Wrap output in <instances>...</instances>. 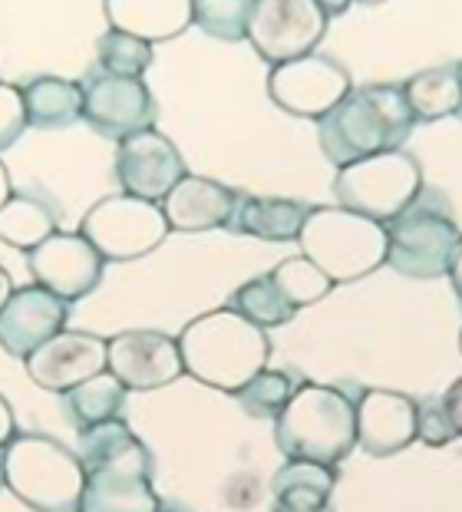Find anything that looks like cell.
I'll list each match as a JSON object with an SVG mask.
<instances>
[{
  "mask_svg": "<svg viewBox=\"0 0 462 512\" xmlns=\"http://www.w3.org/2000/svg\"><path fill=\"white\" fill-rule=\"evenodd\" d=\"M76 456L86 473L80 512H162L152 489V453L126 420L80 430Z\"/></svg>",
  "mask_w": 462,
  "mask_h": 512,
  "instance_id": "cell-1",
  "label": "cell"
},
{
  "mask_svg": "<svg viewBox=\"0 0 462 512\" xmlns=\"http://www.w3.org/2000/svg\"><path fill=\"white\" fill-rule=\"evenodd\" d=\"M179 354L185 374L198 384L235 397L268 367L271 341L258 324L241 318L238 311L215 308L185 324L179 334Z\"/></svg>",
  "mask_w": 462,
  "mask_h": 512,
  "instance_id": "cell-2",
  "label": "cell"
},
{
  "mask_svg": "<svg viewBox=\"0 0 462 512\" xmlns=\"http://www.w3.org/2000/svg\"><path fill=\"white\" fill-rule=\"evenodd\" d=\"M413 113L406 106L403 86H367L354 90L334 113L317 123V143L337 169L350 162L403 149L413 133Z\"/></svg>",
  "mask_w": 462,
  "mask_h": 512,
  "instance_id": "cell-3",
  "label": "cell"
},
{
  "mask_svg": "<svg viewBox=\"0 0 462 512\" xmlns=\"http://www.w3.org/2000/svg\"><path fill=\"white\" fill-rule=\"evenodd\" d=\"M274 443L288 460L340 466L357 446V407L344 390L301 384L274 420Z\"/></svg>",
  "mask_w": 462,
  "mask_h": 512,
  "instance_id": "cell-4",
  "label": "cell"
},
{
  "mask_svg": "<svg viewBox=\"0 0 462 512\" xmlns=\"http://www.w3.org/2000/svg\"><path fill=\"white\" fill-rule=\"evenodd\" d=\"M7 489L33 512H80L86 473L70 446L47 433H17L4 446Z\"/></svg>",
  "mask_w": 462,
  "mask_h": 512,
  "instance_id": "cell-5",
  "label": "cell"
},
{
  "mask_svg": "<svg viewBox=\"0 0 462 512\" xmlns=\"http://www.w3.org/2000/svg\"><path fill=\"white\" fill-rule=\"evenodd\" d=\"M297 245L334 285L373 275L387 265V228L340 205H314Z\"/></svg>",
  "mask_w": 462,
  "mask_h": 512,
  "instance_id": "cell-6",
  "label": "cell"
},
{
  "mask_svg": "<svg viewBox=\"0 0 462 512\" xmlns=\"http://www.w3.org/2000/svg\"><path fill=\"white\" fill-rule=\"evenodd\" d=\"M423 192V169L406 149L380 152V156L350 162L337 169L334 195L337 205L387 228L403 215Z\"/></svg>",
  "mask_w": 462,
  "mask_h": 512,
  "instance_id": "cell-7",
  "label": "cell"
},
{
  "mask_svg": "<svg viewBox=\"0 0 462 512\" xmlns=\"http://www.w3.org/2000/svg\"><path fill=\"white\" fill-rule=\"evenodd\" d=\"M462 232L436 192H420L410 209L387 225V261L403 278H443L453 268Z\"/></svg>",
  "mask_w": 462,
  "mask_h": 512,
  "instance_id": "cell-8",
  "label": "cell"
},
{
  "mask_svg": "<svg viewBox=\"0 0 462 512\" xmlns=\"http://www.w3.org/2000/svg\"><path fill=\"white\" fill-rule=\"evenodd\" d=\"M80 235L103 255V261H136L165 242L169 222L162 215V205L123 192L99 199L83 215Z\"/></svg>",
  "mask_w": 462,
  "mask_h": 512,
  "instance_id": "cell-9",
  "label": "cell"
},
{
  "mask_svg": "<svg viewBox=\"0 0 462 512\" xmlns=\"http://www.w3.org/2000/svg\"><path fill=\"white\" fill-rule=\"evenodd\" d=\"M327 20L321 0H255L248 40L264 63L281 67L311 57L327 34Z\"/></svg>",
  "mask_w": 462,
  "mask_h": 512,
  "instance_id": "cell-10",
  "label": "cell"
},
{
  "mask_svg": "<svg viewBox=\"0 0 462 512\" xmlns=\"http://www.w3.org/2000/svg\"><path fill=\"white\" fill-rule=\"evenodd\" d=\"M350 93H354L350 73L337 60L321 57V53L281 63V67H271L268 73L271 103L297 119H317L321 123Z\"/></svg>",
  "mask_w": 462,
  "mask_h": 512,
  "instance_id": "cell-11",
  "label": "cell"
},
{
  "mask_svg": "<svg viewBox=\"0 0 462 512\" xmlns=\"http://www.w3.org/2000/svg\"><path fill=\"white\" fill-rule=\"evenodd\" d=\"M83 119L106 139H129L156 123V100L142 80L96 70L83 80Z\"/></svg>",
  "mask_w": 462,
  "mask_h": 512,
  "instance_id": "cell-12",
  "label": "cell"
},
{
  "mask_svg": "<svg viewBox=\"0 0 462 512\" xmlns=\"http://www.w3.org/2000/svg\"><path fill=\"white\" fill-rule=\"evenodd\" d=\"M30 275L40 288L73 304L93 294L103 281L106 261L80 232H57L27 255Z\"/></svg>",
  "mask_w": 462,
  "mask_h": 512,
  "instance_id": "cell-13",
  "label": "cell"
},
{
  "mask_svg": "<svg viewBox=\"0 0 462 512\" xmlns=\"http://www.w3.org/2000/svg\"><path fill=\"white\" fill-rule=\"evenodd\" d=\"M185 176L189 172H185L182 152L156 126L123 139L116 149V179L123 185V192L136 195V199L162 205L165 195Z\"/></svg>",
  "mask_w": 462,
  "mask_h": 512,
  "instance_id": "cell-14",
  "label": "cell"
},
{
  "mask_svg": "<svg viewBox=\"0 0 462 512\" xmlns=\"http://www.w3.org/2000/svg\"><path fill=\"white\" fill-rule=\"evenodd\" d=\"M27 374L37 387L66 394L109 370V341L90 331H60L27 357Z\"/></svg>",
  "mask_w": 462,
  "mask_h": 512,
  "instance_id": "cell-15",
  "label": "cell"
},
{
  "mask_svg": "<svg viewBox=\"0 0 462 512\" xmlns=\"http://www.w3.org/2000/svg\"><path fill=\"white\" fill-rule=\"evenodd\" d=\"M109 374L126 390H159L185 374L179 337L165 331H123L109 337Z\"/></svg>",
  "mask_w": 462,
  "mask_h": 512,
  "instance_id": "cell-16",
  "label": "cell"
},
{
  "mask_svg": "<svg viewBox=\"0 0 462 512\" xmlns=\"http://www.w3.org/2000/svg\"><path fill=\"white\" fill-rule=\"evenodd\" d=\"M66 318H70V304L57 294L40 285L17 288L0 311V347L17 361H27L37 347L66 331Z\"/></svg>",
  "mask_w": 462,
  "mask_h": 512,
  "instance_id": "cell-17",
  "label": "cell"
},
{
  "mask_svg": "<svg viewBox=\"0 0 462 512\" xmlns=\"http://www.w3.org/2000/svg\"><path fill=\"white\" fill-rule=\"evenodd\" d=\"M357 407V446L367 456H393L416 440V413L420 403L400 390L370 387Z\"/></svg>",
  "mask_w": 462,
  "mask_h": 512,
  "instance_id": "cell-18",
  "label": "cell"
},
{
  "mask_svg": "<svg viewBox=\"0 0 462 512\" xmlns=\"http://www.w3.org/2000/svg\"><path fill=\"white\" fill-rule=\"evenodd\" d=\"M241 192L228 185L185 176L175 189L162 199V215L169 222V232H208V228H228Z\"/></svg>",
  "mask_w": 462,
  "mask_h": 512,
  "instance_id": "cell-19",
  "label": "cell"
},
{
  "mask_svg": "<svg viewBox=\"0 0 462 512\" xmlns=\"http://www.w3.org/2000/svg\"><path fill=\"white\" fill-rule=\"evenodd\" d=\"M109 30L142 43L172 40L192 24V0H106Z\"/></svg>",
  "mask_w": 462,
  "mask_h": 512,
  "instance_id": "cell-20",
  "label": "cell"
},
{
  "mask_svg": "<svg viewBox=\"0 0 462 512\" xmlns=\"http://www.w3.org/2000/svg\"><path fill=\"white\" fill-rule=\"evenodd\" d=\"M311 215V205L297 199H271V195H241L228 232L261 238V242H297Z\"/></svg>",
  "mask_w": 462,
  "mask_h": 512,
  "instance_id": "cell-21",
  "label": "cell"
},
{
  "mask_svg": "<svg viewBox=\"0 0 462 512\" xmlns=\"http://www.w3.org/2000/svg\"><path fill=\"white\" fill-rule=\"evenodd\" d=\"M337 470L334 466L288 460L271 479L274 512H334Z\"/></svg>",
  "mask_w": 462,
  "mask_h": 512,
  "instance_id": "cell-22",
  "label": "cell"
},
{
  "mask_svg": "<svg viewBox=\"0 0 462 512\" xmlns=\"http://www.w3.org/2000/svg\"><path fill=\"white\" fill-rule=\"evenodd\" d=\"M24 93L27 126L33 129H66L83 119V83L63 80V76H37Z\"/></svg>",
  "mask_w": 462,
  "mask_h": 512,
  "instance_id": "cell-23",
  "label": "cell"
},
{
  "mask_svg": "<svg viewBox=\"0 0 462 512\" xmlns=\"http://www.w3.org/2000/svg\"><path fill=\"white\" fill-rule=\"evenodd\" d=\"M126 407H129V390L109 370L63 394V410L76 430H90L96 423H109V420H126Z\"/></svg>",
  "mask_w": 462,
  "mask_h": 512,
  "instance_id": "cell-24",
  "label": "cell"
},
{
  "mask_svg": "<svg viewBox=\"0 0 462 512\" xmlns=\"http://www.w3.org/2000/svg\"><path fill=\"white\" fill-rule=\"evenodd\" d=\"M406 106H410L413 119L420 123H433V119L456 116L459 113V63H446V67H429L413 73L403 83Z\"/></svg>",
  "mask_w": 462,
  "mask_h": 512,
  "instance_id": "cell-25",
  "label": "cell"
},
{
  "mask_svg": "<svg viewBox=\"0 0 462 512\" xmlns=\"http://www.w3.org/2000/svg\"><path fill=\"white\" fill-rule=\"evenodd\" d=\"M57 232V215L37 195H10L7 205L0 209V242L20 248L27 255Z\"/></svg>",
  "mask_w": 462,
  "mask_h": 512,
  "instance_id": "cell-26",
  "label": "cell"
},
{
  "mask_svg": "<svg viewBox=\"0 0 462 512\" xmlns=\"http://www.w3.org/2000/svg\"><path fill=\"white\" fill-rule=\"evenodd\" d=\"M225 308L238 311L241 318L258 324L261 331L264 328H281V324H288L294 318V308L281 298V291L274 288L271 275H258V278L245 281V285L228 298Z\"/></svg>",
  "mask_w": 462,
  "mask_h": 512,
  "instance_id": "cell-27",
  "label": "cell"
},
{
  "mask_svg": "<svg viewBox=\"0 0 462 512\" xmlns=\"http://www.w3.org/2000/svg\"><path fill=\"white\" fill-rule=\"evenodd\" d=\"M271 281H274V288L281 291V298L288 301L294 311L297 308H311V304L324 301L330 294V288H334V281H330L324 271L304 255L284 258L281 265H274Z\"/></svg>",
  "mask_w": 462,
  "mask_h": 512,
  "instance_id": "cell-28",
  "label": "cell"
},
{
  "mask_svg": "<svg viewBox=\"0 0 462 512\" xmlns=\"http://www.w3.org/2000/svg\"><path fill=\"white\" fill-rule=\"evenodd\" d=\"M255 0H192V24L215 40H248V24Z\"/></svg>",
  "mask_w": 462,
  "mask_h": 512,
  "instance_id": "cell-29",
  "label": "cell"
},
{
  "mask_svg": "<svg viewBox=\"0 0 462 512\" xmlns=\"http://www.w3.org/2000/svg\"><path fill=\"white\" fill-rule=\"evenodd\" d=\"M294 377L284 374V370H268L264 367L261 374L251 380L248 387H241L235 400L238 407L255 420H278L281 410L288 407V400L294 397Z\"/></svg>",
  "mask_w": 462,
  "mask_h": 512,
  "instance_id": "cell-30",
  "label": "cell"
},
{
  "mask_svg": "<svg viewBox=\"0 0 462 512\" xmlns=\"http://www.w3.org/2000/svg\"><path fill=\"white\" fill-rule=\"evenodd\" d=\"M96 53H99V70L113 73V76H129V80H142V73L156 63L152 43L119 34V30H109V34L99 37Z\"/></svg>",
  "mask_w": 462,
  "mask_h": 512,
  "instance_id": "cell-31",
  "label": "cell"
},
{
  "mask_svg": "<svg viewBox=\"0 0 462 512\" xmlns=\"http://www.w3.org/2000/svg\"><path fill=\"white\" fill-rule=\"evenodd\" d=\"M459 437L456 423L449 417V407L443 397H429L420 403L416 413V440H423L426 446H446Z\"/></svg>",
  "mask_w": 462,
  "mask_h": 512,
  "instance_id": "cell-32",
  "label": "cell"
},
{
  "mask_svg": "<svg viewBox=\"0 0 462 512\" xmlns=\"http://www.w3.org/2000/svg\"><path fill=\"white\" fill-rule=\"evenodd\" d=\"M24 129H27L24 93H20V86L0 80V152L14 146L24 136Z\"/></svg>",
  "mask_w": 462,
  "mask_h": 512,
  "instance_id": "cell-33",
  "label": "cell"
},
{
  "mask_svg": "<svg viewBox=\"0 0 462 512\" xmlns=\"http://www.w3.org/2000/svg\"><path fill=\"white\" fill-rule=\"evenodd\" d=\"M17 437V423H14V410H10V403L0 394V450Z\"/></svg>",
  "mask_w": 462,
  "mask_h": 512,
  "instance_id": "cell-34",
  "label": "cell"
},
{
  "mask_svg": "<svg viewBox=\"0 0 462 512\" xmlns=\"http://www.w3.org/2000/svg\"><path fill=\"white\" fill-rule=\"evenodd\" d=\"M443 400H446V407H449V417H453V423H456V433L462 437V377L446 390Z\"/></svg>",
  "mask_w": 462,
  "mask_h": 512,
  "instance_id": "cell-35",
  "label": "cell"
},
{
  "mask_svg": "<svg viewBox=\"0 0 462 512\" xmlns=\"http://www.w3.org/2000/svg\"><path fill=\"white\" fill-rule=\"evenodd\" d=\"M449 281H453V288L459 294V301H462V242L456 248V258H453V268H449Z\"/></svg>",
  "mask_w": 462,
  "mask_h": 512,
  "instance_id": "cell-36",
  "label": "cell"
},
{
  "mask_svg": "<svg viewBox=\"0 0 462 512\" xmlns=\"http://www.w3.org/2000/svg\"><path fill=\"white\" fill-rule=\"evenodd\" d=\"M17 288H14V281H10V275H7V268H0V311H4V304L10 301V294H14Z\"/></svg>",
  "mask_w": 462,
  "mask_h": 512,
  "instance_id": "cell-37",
  "label": "cell"
},
{
  "mask_svg": "<svg viewBox=\"0 0 462 512\" xmlns=\"http://www.w3.org/2000/svg\"><path fill=\"white\" fill-rule=\"evenodd\" d=\"M14 195V189H10V176H7V166L0 162V209L7 205V199Z\"/></svg>",
  "mask_w": 462,
  "mask_h": 512,
  "instance_id": "cell-38",
  "label": "cell"
},
{
  "mask_svg": "<svg viewBox=\"0 0 462 512\" xmlns=\"http://www.w3.org/2000/svg\"><path fill=\"white\" fill-rule=\"evenodd\" d=\"M324 10H327V17H330V14H344L347 4H324Z\"/></svg>",
  "mask_w": 462,
  "mask_h": 512,
  "instance_id": "cell-39",
  "label": "cell"
},
{
  "mask_svg": "<svg viewBox=\"0 0 462 512\" xmlns=\"http://www.w3.org/2000/svg\"><path fill=\"white\" fill-rule=\"evenodd\" d=\"M0 489H7V473H4V450H0Z\"/></svg>",
  "mask_w": 462,
  "mask_h": 512,
  "instance_id": "cell-40",
  "label": "cell"
},
{
  "mask_svg": "<svg viewBox=\"0 0 462 512\" xmlns=\"http://www.w3.org/2000/svg\"><path fill=\"white\" fill-rule=\"evenodd\" d=\"M456 116L462 119V63H459V113Z\"/></svg>",
  "mask_w": 462,
  "mask_h": 512,
  "instance_id": "cell-41",
  "label": "cell"
},
{
  "mask_svg": "<svg viewBox=\"0 0 462 512\" xmlns=\"http://www.w3.org/2000/svg\"><path fill=\"white\" fill-rule=\"evenodd\" d=\"M459 351H462V334H459Z\"/></svg>",
  "mask_w": 462,
  "mask_h": 512,
  "instance_id": "cell-42",
  "label": "cell"
}]
</instances>
